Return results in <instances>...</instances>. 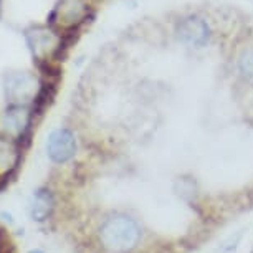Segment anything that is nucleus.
I'll use <instances>...</instances> for the list:
<instances>
[{
  "mask_svg": "<svg viewBox=\"0 0 253 253\" xmlns=\"http://www.w3.org/2000/svg\"><path fill=\"white\" fill-rule=\"evenodd\" d=\"M27 42L37 60H48L61 48V38L46 27H37L27 32Z\"/></svg>",
  "mask_w": 253,
  "mask_h": 253,
  "instance_id": "obj_3",
  "label": "nucleus"
},
{
  "mask_svg": "<svg viewBox=\"0 0 253 253\" xmlns=\"http://www.w3.org/2000/svg\"><path fill=\"white\" fill-rule=\"evenodd\" d=\"M46 152L50 159L55 162H66L75 156L76 141L75 136L68 129H56L48 136L46 141Z\"/></svg>",
  "mask_w": 253,
  "mask_h": 253,
  "instance_id": "obj_5",
  "label": "nucleus"
},
{
  "mask_svg": "<svg viewBox=\"0 0 253 253\" xmlns=\"http://www.w3.org/2000/svg\"><path fill=\"white\" fill-rule=\"evenodd\" d=\"M0 253H15V247L8 240V237L2 228H0Z\"/></svg>",
  "mask_w": 253,
  "mask_h": 253,
  "instance_id": "obj_11",
  "label": "nucleus"
},
{
  "mask_svg": "<svg viewBox=\"0 0 253 253\" xmlns=\"http://www.w3.org/2000/svg\"><path fill=\"white\" fill-rule=\"evenodd\" d=\"M88 2L86 0H60L53 10V23L60 28L70 30L78 27L88 15Z\"/></svg>",
  "mask_w": 253,
  "mask_h": 253,
  "instance_id": "obj_4",
  "label": "nucleus"
},
{
  "mask_svg": "<svg viewBox=\"0 0 253 253\" xmlns=\"http://www.w3.org/2000/svg\"><path fill=\"white\" fill-rule=\"evenodd\" d=\"M179 38L187 45L200 46L207 42L209 38V27L207 23L200 18L190 17L182 20L179 25Z\"/></svg>",
  "mask_w": 253,
  "mask_h": 253,
  "instance_id": "obj_7",
  "label": "nucleus"
},
{
  "mask_svg": "<svg viewBox=\"0 0 253 253\" xmlns=\"http://www.w3.org/2000/svg\"><path fill=\"white\" fill-rule=\"evenodd\" d=\"M30 253H43V252H40V250H33V252H30Z\"/></svg>",
  "mask_w": 253,
  "mask_h": 253,
  "instance_id": "obj_12",
  "label": "nucleus"
},
{
  "mask_svg": "<svg viewBox=\"0 0 253 253\" xmlns=\"http://www.w3.org/2000/svg\"><path fill=\"white\" fill-rule=\"evenodd\" d=\"M2 126L7 136L15 137V139H23L30 126V113L25 106H12L3 114Z\"/></svg>",
  "mask_w": 253,
  "mask_h": 253,
  "instance_id": "obj_6",
  "label": "nucleus"
},
{
  "mask_svg": "<svg viewBox=\"0 0 253 253\" xmlns=\"http://www.w3.org/2000/svg\"><path fill=\"white\" fill-rule=\"evenodd\" d=\"M141 238V230L132 218L126 215H113L106 218L99 228V242L108 252L126 253L132 250Z\"/></svg>",
  "mask_w": 253,
  "mask_h": 253,
  "instance_id": "obj_1",
  "label": "nucleus"
},
{
  "mask_svg": "<svg viewBox=\"0 0 253 253\" xmlns=\"http://www.w3.org/2000/svg\"><path fill=\"white\" fill-rule=\"evenodd\" d=\"M240 70L248 78H253V50H247L240 58Z\"/></svg>",
  "mask_w": 253,
  "mask_h": 253,
  "instance_id": "obj_10",
  "label": "nucleus"
},
{
  "mask_svg": "<svg viewBox=\"0 0 253 253\" xmlns=\"http://www.w3.org/2000/svg\"><path fill=\"white\" fill-rule=\"evenodd\" d=\"M55 200L53 195H51L50 190L46 189H40L33 194L32 204H30V215L33 217V220H46L50 217L51 210H53Z\"/></svg>",
  "mask_w": 253,
  "mask_h": 253,
  "instance_id": "obj_8",
  "label": "nucleus"
},
{
  "mask_svg": "<svg viewBox=\"0 0 253 253\" xmlns=\"http://www.w3.org/2000/svg\"><path fill=\"white\" fill-rule=\"evenodd\" d=\"M20 161L18 144L5 137H0V170L2 174L13 172Z\"/></svg>",
  "mask_w": 253,
  "mask_h": 253,
  "instance_id": "obj_9",
  "label": "nucleus"
},
{
  "mask_svg": "<svg viewBox=\"0 0 253 253\" xmlns=\"http://www.w3.org/2000/svg\"><path fill=\"white\" fill-rule=\"evenodd\" d=\"M38 81L30 73H12L5 80V94L12 106H22L23 103L37 98Z\"/></svg>",
  "mask_w": 253,
  "mask_h": 253,
  "instance_id": "obj_2",
  "label": "nucleus"
}]
</instances>
